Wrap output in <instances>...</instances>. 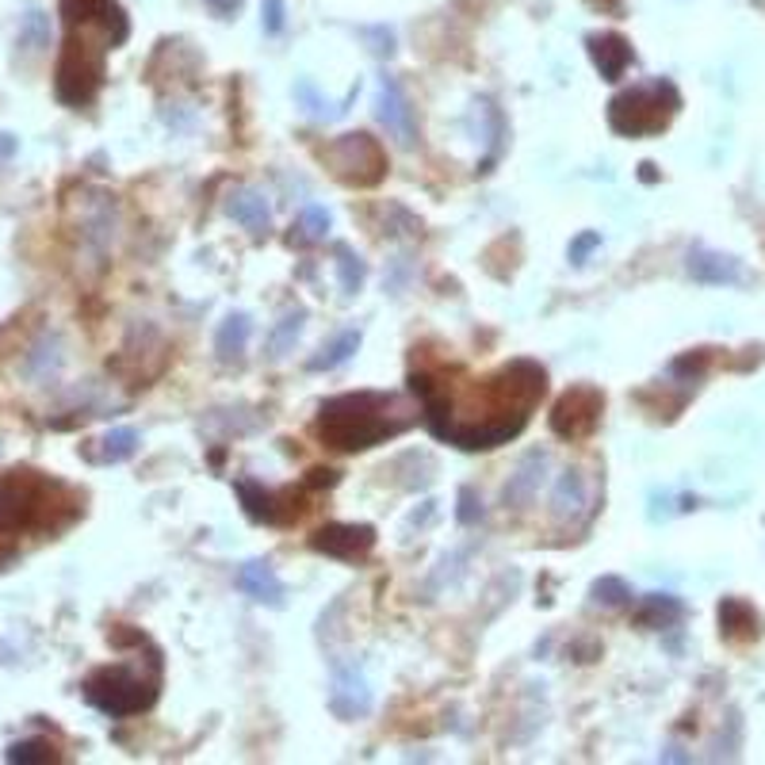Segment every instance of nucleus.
<instances>
[{
  "label": "nucleus",
  "instance_id": "473e14b6",
  "mask_svg": "<svg viewBox=\"0 0 765 765\" xmlns=\"http://www.w3.org/2000/svg\"><path fill=\"white\" fill-rule=\"evenodd\" d=\"M456 521L467 524V529L483 521V498H478L471 486H463V490H460V509H456Z\"/></svg>",
  "mask_w": 765,
  "mask_h": 765
},
{
  "label": "nucleus",
  "instance_id": "72a5a7b5",
  "mask_svg": "<svg viewBox=\"0 0 765 765\" xmlns=\"http://www.w3.org/2000/svg\"><path fill=\"white\" fill-rule=\"evenodd\" d=\"M360 35H364V39H375L372 54H379V58L394 54V32H391V27H360Z\"/></svg>",
  "mask_w": 765,
  "mask_h": 765
},
{
  "label": "nucleus",
  "instance_id": "9b49d317",
  "mask_svg": "<svg viewBox=\"0 0 765 765\" xmlns=\"http://www.w3.org/2000/svg\"><path fill=\"white\" fill-rule=\"evenodd\" d=\"M311 547L318 555H329V559L341 562H356L367 559L375 547V529L372 524H321L311 536Z\"/></svg>",
  "mask_w": 765,
  "mask_h": 765
},
{
  "label": "nucleus",
  "instance_id": "39448f33",
  "mask_svg": "<svg viewBox=\"0 0 765 765\" xmlns=\"http://www.w3.org/2000/svg\"><path fill=\"white\" fill-rule=\"evenodd\" d=\"M681 111V93L673 81H647V85H632L609 100V126L620 138H651L663 134Z\"/></svg>",
  "mask_w": 765,
  "mask_h": 765
},
{
  "label": "nucleus",
  "instance_id": "7ed1b4c3",
  "mask_svg": "<svg viewBox=\"0 0 765 765\" xmlns=\"http://www.w3.org/2000/svg\"><path fill=\"white\" fill-rule=\"evenodd\" d=\"M85 513V498L62 478L16 467L0 475V532H62Z\"/></svg>",
  "mask_w": 765,
  "mask_h": 765
},
{
  "label": "nucleus",
  "instance_id": "2eb2a0df",
  "mask_svg": "<svg viewBox=\"0 0 765 765\" xmlns=\"http://www.w3.org/2000/svg\"><path fill=\"white\" fill-rule=\"evenodd\" d=\"M227 215L234 222H242L253 238H268V230H272V207H268L265 192H257V187H250V184H242V187L230 192V196H227Z\"/></svg>",
  "mask_w": 765,
  "mask_h": 765
},
{
  "label": "nucleus",
  "instance_id": "0eeeda50",
  "mask_svg": "<svg viewBox=\"0 0 765 765\" xmlns=\"http://www.w3.org/2000/svg\"><path fill=\"white\" fill-rule=\"evenodd\" d=\"M318 161L329 169V177L349 187H375L387 177V149L364 131L329 138L326 146H318Z\"/></svg>",
  "mask_w": 765,
  "mask_h": 765
},
{
  "label": "nucleus",
  "instance_id": "f03ea898",
  "mask_svg": "<svg viewBox=\"0 0 765 765\" xmlns=\"http://www.w3.org/2000/svg\"><path fill=\"white\" fill-rule=\"evenodd\" d=\"M422 406L399 391H352L333 394L318 406L314 437L333 452H367V448L394 440L417 425Z\"/></svg>",
  "mask_w": 765,
  "mask_h": 765
},
{
  "label": "nucleus",
  "instance_id": "2f4dec72",
  "mask_svg": "<svg viewBox=\"0 0 765 765\" xmlns=\"http://www.w3.org/2000/svg\"><path fill=\"white\" fill-rule=\"evenodd\" d=\"M283 24H288V4L283 0H265L260 4V27H265V35H280Z\"/></svg>",
  "mask_w": 765,
  "mask_h": 765
},
{
  "label": "nucleus",
  "instance_id": "b1692460",
  "mask_svg": "<svg viewBox=\"0 0 765 765\" xmlns=\"http://www.w3.org/2000/svg\"><path fill=\"white\" fill-rule=\"evenodd\" d=\"M58 367H62V341L58 337H42L39 344H32V352H27L24 360V372L27 379H50V375H58Z\"/></svg>",
  "mask_w": 765,
  "mask_h": 765
},
{
  "label": "nucleus",
  "instance_id": "a211bd4d",
  "mask_svg": "<svg viewBox=\"0 0 765 765\" xmlns=\"http://www.w3.org/2000/svg\"><path fill=\"white\" fill-rule=\"evenodd\" d=\"M238 586H242V594H250L253 602L268 605V609H280L283 605V582L276 579V570L260 559H250L238 567Z\"/></svg>",
  "mask_w": 765,
  "mask_h": 765
},
{
  "label": "nucleus",
  "instance_id": "4c0bfd02",
  "mask_svg": "<svg viewBox=\"0 0 765 765\" xmlns=\"http://www.w3.org/2000/svg\"><path fill=\"white\" fill-rule=\"evenodd\" d=\"M16 149H20V138H16V134H4V131H0V161H9V157H16Z\"/></svg>",
  "mask_w": 765,
  "mask_h": 765
},
{
  "label": "nucleus",
  "instance_id": "aec40b11",
  "mask_svg": "<svg viewBox=\"0 0 765 765\" xmlns=\"http://www.w3.org/2000/svg\"><path fill=\"white\" fill-rule=\"evenodd\" d=\"M590 506V486H586V475L579 467H567L555 483V494H551V513L559 521H579V513H586Z\"/></svg>",
  "mask_w": 765,
  "mask_h": 765
},
{
  "label": "nucleus",
  "instance_id": "f8f14e48",
  "mask_svg": "<svg viewBox=\"0 0 765 765\" xmlns=\"http://www.w3.org/2000/svg\"><path fill=\"white\" fill-rule=\"evenodd\" d=\"M375 119H379L387 131L399 138V146H414L417 142V126H414V108H410L406 93L402 85L391 77V73H382L379 77V93H375Z\"/></svg>",
  "mask_w": 765,
  "mask_h": 765
},
{
  "label": "nucleus",
  "instance_id": "c756f323",
  "mask_svg": "<svg viewBox=\"0 0 765 765\" xmlns=\"http://www.w3.org/2000/svg\"><path fill=\"white\" fill-rule=\"evenodd\" d=\"M4 762L12 765H47V762H58V750L50 746L47 739H24V742H12L4 750Z\"/></svg>",
  "mask_w": 765,
  "mask_h": 765
},
{
  "label": "nucleus",
  "instance_id": "423d86ee",
  "mask_svg": "<svg viewBox=\"0 0 765 765\" xmlns=\"http://www.w3.org/2000/svg\"><path fill=\"white\" fill-rule=\"evenodd\" d=\"M104 50L108 42H93L85 32H70L54 73V93L65 108H88L96 100L104 88Z\"/></svg>",
  "mask_w": 765,
  "mask_h": 765
},
{
  "label": "nucleus",
  "instance_id": "ddd939ff",
  "mask_svg": "<svg viewBox=\"0 0 765 765\" xmlns=\"http://www.w3.org/2000/svg\"><path fill=\"white\" fill-rule=\"evenodd\" d=\"M329 708L337 719H360L372 712V689L360 666L333 663V685H329Z\"/></svg>",
  "mask_w": 765,
  "mask_h": 765
},
{
  "label": "nucleus",
  "instance_id": "e433bc0d",
  "mask_svg": "<svg viewBox=\"0 0 765 765\" xmlns=\"http://www.w3.org/2000/svg\"><path fill=\"white\" fill-rule=\"evenodd\" d=\"M590 9L602 12V16H617V12H624V0H586Z\"/></svg>",
  "mask_w": 765,
  "mask_h": 765
},
{
  "label": "nucleus",
  "instance_id": "a878e982",
  "mask_svg": "<svg viewBox=\"0 0 765 765\" xmlns=\"http://www.w3.org/2000/svg\"><path fill=\"white\" fill-rule=\"evenodd\" d=\"M303 326H306V311L303 306H295V311H288L280 321H276V329H272V337H268V356L272 360H283L291 349H295V341H299V333H303Z\"/></svg>",
  "mask_w": 765,
  "mask_h": 765
},
{
  "label": "nucleus",
  "instance_id": "6ab92c4d",
  "mask_svg": "<svg viewBox=\"0 0 765 765\" xmlns=\"http://www.w3.org/2000/svg\"><path fill=\"white\" fill-rule=\"evenodd\" d=\"M719 632L731 643H754L762 635V617L742 597H724L719 602Z\"/></svg>",
  "mask_w": 765,
  "mask_h": 765
},
{
  "label": "nucleus",
  "instance_id": "4be33fe9",
  "mask_svg": "<svg viewBox=\"0 0 765 765\" xmlns=\"http://www.w3.org/2000/svg\"><path fill=\"white\" fill-rule=\"evenodd\" d=\"M138 452V429L131 425H119V429H108L100 440L85 448V460L88 463H123Z\"/></svg>",
  "mask_w": 765,
  "mask_h": 765
},
{
  "label": "nucleus",
  "instance_id": "58836bf2",
  "mask_svg": "<svg viewBox=\"0 0 765 765\" xmlns=\"http://www.w3.org/2000/svg\"><path fill=\"white\" fill-rule=\"evenodd\" d=\"M16 559V547H9V544H0V570L9 567V562Z\"/></svg>",
  "mask_w": 765,
  "mask_h": 765
},
{
  "label": "nucleus",
  "instance_id": "f257e3e1",
  "mask_svg": "<svg viewBox=\"0 0 765 765\" xmlns=\"http://www.w3.org/2000/svg\"><path fill=\"white\" fill-rule=\"evenodd\" d=\"M410 391L422 402V417L433 437L463 452H490L509 445L529 425L547 391V372L536 360H513L486 379L448 382V375L422 367L410 372Z\"/></svg>",
  "mask_w": 765,
  "mask_h": 765
},
{
  "label": "nucleus",
  "instance_id": "f704fd0d",
  "mask_svg": "<svg viewBox=\"0 0 765 765\" xmlns=\"http://www.w3.org/2000/svg\"><path fill=\"white\" fill-rule=\"evenodd\" d=\"M597 245H602V234H594V230H590V234H579L570 242V260H574V265H586V257Z\"/></svg>",
  "mask_w": 765,
  "mask_h": 765
},
{
  "label": "nucleus",
  "instance_id": "cd10ccee",
  "mask_svg": "<svg viewBox=\"0 0 765 765\" xmlns=\"http://www.w3.org/2000/svg\"><path fill=\"white\" fill-rule=\"evenodd\" d=\"M333 257H337V280H341V291L344 295H356L367 280V265L360 260V253L352 250V245H337Z\"/></svg>",
  "mask_w": 765,
  "mask_h": 765
},
{
  "label": "nucleus",
  "instance_id": "5701e85b",
  "mask_svg": "<svg viewBox=\"0 0 765 765\" xmlns=\"http://www.w3.org/2000/svg\"><path fill=\"white\" fill-rule=\"evenodd\" d=\"M685 617V605L673 594H647L635 609V624L640 628H670Z\"/></svg>",
  "mask_w": 765,
  "mask_h": 765
},
{
  "label": "nucleus",
  "instance_id": "dca6fc26",
  "mask_svg": "<svg viewBox=\"0 0 765 765\" xmlns=\"http://www.w3.org/2000/svg\"><path fill=\"white\" fill-rule=\"evenodd\" d=\"M689 276H693L696 283H712V288H724V283H742L746 280V272H742V265L734 257H727V253H716V250H689V260H685Z\"/></svg>",
  "mask_w": 765,
  "mask_h": 765
},
{
  "label": "nucleus",
  "instance_id": "6e6552de",
  "mask_svg": "<svg viewBox=\"0 0 765 765\" xmlns=\"http://www.w3.org/2000/svg\"><path fill=\"white\" fill-rule=\"evenodd\" d=\"M602 414H605V394L597 387H590V382H579L567 394H559V402L547 414V425L562 440H586L602 425Z\"/></svg>",
  "mask_w": 765,
  "mask_h": 765
},
{
  "label": "nucleus",
  "instance_id": "1a4fd4ad",
  "mask_svg": "<svg viewBox=\"0 0 765 765\" xmlns=\"http://www.w3.org/2000/svg\"><path fill=\"white\" fill-rule=\"evenodd\" d=\"M234 490H238V498H242L250 521H257V524H291L311 509V506H303V494L265 490V486L253 483V478H238Z\"/></svg>",
  "mask_w": 765,
  "mask_h": 765
},
{
  "label": "nucleus",
  "instance_id": "20e7f679",
  "mask_svg": "<svg viewBox=\"0 0 765 765\" xmlns=\"http://www.w3.org/2000/svg\"><path fill=\"white\" fill-rule=\"evenodd\" d=\"M157 693H161V658H157V651L146 663L104 666V670L85 678V701L111 719L149 712L157 704Z\"/></svg>",
  "mask_w": 765,
  "mask_h": 765
},
{
  "label": "nucleus",
  "instance_id": "4468645a",
  "mask_svg": "<svg viewBox=\"0 0 765 765\" xmlns=\"http://www.w3.org/2000/svg\"><path fill=\"white\" fill-rule=\"evenodd\" d=\"M544 475H547V452L532 448V452L524 456L521 463H517L513 475H509L506 490H501V501H506V509H529L532 501H536L539 486H544Z\"/></svg>",
  "mask_w": 765,
  "mask_h": 765
},
{
  "label": "nucleus",
  "instance_id": "393cba45",
  "mask_svg": "<svg viewBox=\"0 0 765 765\" xmlns=\"http://www.w3.org/2000/svg\"><path fill=\"white\" fill-rule=\"evenodd\" d=\"M360 341H364L360 329H344V333H337L318 356H311V364L306 367H311V372H333V367H341L344 360H352V352L360 349Z\"/></svg>",
  "mask_w": 765,
  "mask_h": 765
},
{
  "label": "nucleus",
  "instance_id": "f3484780",
  "mask_svg": "<svg viewBox=\"0 0 765 765\" xmlns=\"http://www.w3.org/2000/svg\"><path fill=\"white\" fill-rule=\"evenodd\" d=\"M586 50L590 58H594L597 73H602L605 81H620L628 73V65H632V42L624 39V35L617 32H602V35H590L586 39Z\"/></svg>",
  "mask_w": 765,
  "mask_h": 765
},
{
  "label": "nucleus",
  "instance_id": "7c9ffc66",
  "mask_svg": "<svg viewBox=\"0 0 765 765\" xmlns=\"http://www.w3.org/2000/svg\"><path fill=\"white\" fill-rule=\"evenodd\" d=\"M590 594H594V602L605 605V609H624V605H632V586H628L624 579H612V574L597 579Z\"/></svg>",
  "mask_w": 765,
  "mask_h": 765
},
{
  "label": "nucleus",
  "instance_id": "c85d7f7f",
  "mask_svg": "<svg viewBox=\"0 0 765 765\" xmlns=\"http://www.w3.org/2000/svg\"><path fill=\"white\" fill-rule=\"evenodd\" d=\"M50 47V16L42 9H32L20 24V50L24 54H42Z\"/></svg>",
  "mask_w": 765,
  "mask_h": 765
},
{
  "label": "nucleus",
  "instance_id": "9d476101",
  "mask_svg": "<svg viewBox=\"0 0 765 765\" xmlns=\"http://www.w3.org/2000/svg\"><path fill=\"white\" fill-rule=\"evenodd\" d=\"M65 27H96L108 39V47H123L131 35V20L119 9V0H62Z\"/></svg>",
  "mask_w": 765,
  "mask_h": 765
},
{
  "label": "nucleus",
  "instance_id": "c9c22d12",
  "mask_svg": "<svg viewBox=\"0 0 765 765\" xmlns=\"http://www.w3.org/2000/svg\"><path fill=\"white\" fill-rule=\"evenodd\" d=\"M204 4H207V9L215 12V16H222V20H227V16H234V12L242 9V0H204Z\"/></svg>",
  "mask_w": 765,
  "mask_h": 765
},
{
  "label": "nucleus",
  "instance_id": "412c9836",
  "mask_svg": "<svg viewBox=\"0 0 765 765\" xmlns=\"http://www.w3.org/2000/svg\"><path fill=\"white\" fill-rule=\"evenodd\" d=\"M250 337H253V318L245 311H234L227 314V321L219 326L215 333V356L222 364H242L245 349H250Z\"/></svg>",
  "mask_w": 765,
  "mask_h": 765
},
{
  "label": "nucleus",
  "instance_id": "bb28decb",
  "mask_svg": "<svg viewBox=\"0 0 765 765\" xmlns=\"http://www.w3.org/2000/svg\"><path fill=\"white\" fill-rule=\"evenodd\" d=\"M329 227H333V219H329L326 207H306V211L299 215L295 230H291V245H318V242H326Z\"/></svg>",
  "mask_w": 765,
  "mask_h": 765
}]
</instances>
